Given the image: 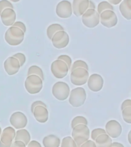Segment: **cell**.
Here are the masks:
<instances>
[{
    "label": "cell",
    "instance_id": "6da1fadb",
    "mask_svg": "<svg viewBox=\"0 0 131 147\" xmlns=\"http://www.w3.org/2000/svg\"><path fill=\"white\" fill-rule=\"evenodd\" d=\"M25 38V33L17 27L11 26L5 34V40L9 45L17 46L22 43Z\"/></svg>",
    "mask_w": 131,
    "mask_h": 147
},
{
    "label": "cell",
    "instance_id": "7a4b0ae2",
    "mask_svg": "<svg viewBox=\"0 0 131 147\" xmlns=\"http://www.w3.org/2000/svg\"><path fill=\"white\" fill-rule=\"evenodd\" d=\"M72 138L74 140L77 146L80 147L90 138V129L87 125L79 124L73 128Z\"/></svg>",
    "mask_w": 131,
    "mask_h": 147
},
{
    "label": "cell",
    "instance_id": "3957f363",
    "mask_svg": "<svg viewBox=\"0 0 131 147\" xmlns=\"http://www.w3.org/2000/svg\"><path fill=\"white\" fill-rule=\"evenodd\" d=\"M69 103L73 107H80L84 105L87 98V94L83 87H78L70 91Z\"/></svg>",
    "mask_w": 131,
    "mask_h": 147
},
{
    "label": "cell",
    "instance_id": "277c9868",
    "mask_svg": "<svg viewBox=\"0 0 131 147\" xmlns=\"http://www.w3.org/2000/svg\"><path fill=\"white\" fill-rule=\"evenodd\" d=\"M25 87L28 94H38L43 87V80L38 76H27V78L25 81Z\"/></svg>",
    "mask_w": 131,
    "mask_h": 147
},
{
    "label": "cell",
    "instance_id": "5b68a950",
    "mask_svg": "<svg viewBox=\"0 0 131 147\" xmlns=\"http://www.w3.org/2000/svg\"><path fill=\"white\" fill-rule=\"evenodd\" d=\"M52 94L58 100H65L70 94V87L67 83L58 81L53 85Z\"/></svg>",
    "mask_w": 131,
    "mask_h": 147
},
{
    "label": "cell",
    "instance_id": "8992f818",
    "mask_svg": "<svg viewBox=\"0 0 131 147\" xmlns=\"http://www.w3.org/2000/svg\"><path fill=\"white\" fill-rule=\"evenodd\" d=\"M81 16L83 24L87 28H93L100 23V15L95 9H88Z\"/></svg>",
    "mask_w": 131,
    "mask_h": 147
},
{
    "label": "cell",
    "instance_id": "52a82bcc",
    "mask_svg": "<svg viewBox=\"0 0 131 147\" xmlns=\"http://www.w3.org/2000/svg\"><path fill=\"white\" fill-rule=\"evenodd\" d=\"M89 78V71L84 68H77L71 71V82L75 86L85 84Z\"/></svg>",
    "mask_w": 131,
    "mask_h": 147
},
{
    "label": "cell",
    "instance_id": "ba28073f",
    "mask_svg": "<svg viewBox=\"0 0 131 147\" xmlns=\"http://www.w3.org/2000/svg\"><path fill=\"white\" fill-rule=\"evenodd\" d=\"M51 71L55 78L57 79H62L68 75L69 69L63 61L57 59L51 63Z\"/></svg>",
    "mask_w": 131,
    "mask_h": 147
},
{
    "label": "cell",
    "instance_id": "9c48e42d",
    "mask_svg": "<svg viewBox=\"0 0 131 147\" xmlns=\"http://www.w3.org/2000/svg\"><path fill=\"white\" fill-rule=\"evenodd\" d=\"M117 16L112 10H106L100 14V22L106 28H113L117 25Z\"/></svg>",
    "mask_w": 131,
    "mask_h": 147
},
{
    "label": "cell",
    "instance_id": "30bf717a",
    "mask_svg": "<svg viewBox=\"0 0 131 147\" xmlns=\"http://www.w3.org/2000/svg\"><path fill=\"white\" fill-rule=\"evenodd\" d=\"M51 40L55 48L62 49L68 46L70 41V37L65 31H59L53 35Z\"/></svg>",
    "mask_w": 131,
    "mask_h": 147
},
{
    "label": "cell",
    "instance_id": "8fae6325",
    "mask_svg": "<svg viewBox=\"0 0 131 147\" xmlns=\"http://www.w3.org/2000/svg\"><path fill=\"white\" fill-rule=\"evenodd\" d=\"M16 136V130L12 126H7L0 136V147H11Z\"/></svg>",
    "mask_w": 131,
    "mask_h": 147
},
{
    "label": "cell",
    "instance_id": "7c38bea8",
    "mask_svg": "<svg viewBox=\"0 0 131 147\" xmlns=\"http://www.w3.org/2000/svg\"><path fill=\"white\" fill-rule=\"evenodd\" d=\"M73 13L72 5L68 0H62L56 6V14L61 18H70Z\"/></svg>",
    "mask_w": 131,
    "mask_h": 147
},
{
    "label": "cell",
    "instance_id": "4fadbf2b",
    "mask_svg": "<svg viewBox=\"0 0 131 147\" xmlns=\"http://www.w3.org/2000/svg\"><path fill=\"white\" fill-rule=\"evenodd\" d=\"M10 123L14 129H24L28 124L27 117L22 112H15L9 119Z\"/></svg>",
    "mask_w": 131,
    "mask_h": 147
},
{
    "label": "cell",
    "instance_id": "5bb4252c",
    "mask_svg": "<svg viewBox=\"0 0 131 147\" xmlns=\"http://www.w3.org/2000/svg\"><path fill=\"white\" fill-rule=\"evenodd\" d=\"M105 131L110 138H117L121 135L122 126L119 122L112 119L106 123Z\"/></svg>",
    "mask_w": 131,
    "mask_h": 147
},
{
    "label": "cell",
    "instance_id": "9a60e30c",
    "mask_svg": "<svg viewBox=\"0 0 131 147\" xmlns=\"http://www.w3.org/2000/svg\"><path fill=\"white\" fill-rule=\"evenodd\" d=\"M87 86L91 91L99 92L103 86V79L98 74H93L87 79Z\"/></svg>",
    "mask_w": 131,
    "mask_h": 147
},
{
    "label": "cell",
    "instance_id": "2e32d148",
    "mask_svg": "<svg viewBox=\"0 0 131 147\" xmlns=\"http://www.w3.org/2000/svg\"><path fill=\"white\" fill-rule=\"evenodd\" d=\"M20 67V64L18 60L12 56L8 57L4 62L5 71L10 76L15 75L16 74L18 73Z\"/></svg>",
    "mask_w": 131,
    "mask_h": 147
},
{
    "label": "cell",
    "instance_id": "e0dca14e",
    "mask_svg": "<svg viewBox=\"0 0 131 147\" xmlns=\"http://www.w3.org/2000/svg\"><path fill=\"white\" fill-rule=\"evenodd\" d=\"M71 5L73 13L79 17L89 9V0H73Z\"/></svg>",
    "mask_w": 131,
    "mask_h": 147
},
{
    "label": "cell",
    "instance_id": "ac0fdd59",
    "mask_svg": "<svg viewBox=\"0 0 131 147\" xmlns=\"http://www.w3.org/2000/svg\"><path fill=\"white\" fill-rule=\"evenodd\" d=\"M2 24L5 26H12L16 19V13L13 9H5L0 15Z\"/></svg>",
    "mask_w": 131,
    "mask_h": 147
},
{
    "label": "cell",
    "instance_id": "d6986e66",
    "mask_svg": "<svg viewBox=\"0 0 131 147\" xmlns=\"http://www.w3.org/2000/svg\"><path fill=\"white\" fill-rule=\"evenodd\" d=\"M37 121L41 123H45L48 119V111L47 107L43 106H37L32 112Z\"/></svg>",
    "mask_w": 131,
    "mask_h": 147
},
{
    "label": "cell",
    "instance_id": "ffe728a7",
    "mask_svg": "<svg viewBox=\"0 0 131 147\" xmlns=\"http://www.w3.org/2000/svg\"><path fill=\"white\" fill-rule=\"evenodd\" d=\"M120 11L126 20L131 19V0H122L119 6Z\"/></svg>",
    "mask_w": 131,
    "mask_h": 147
},
{
    "label": "cell",
    "instance_id": "44dd1931",
    "mask_svg": "<svg viewBox=\"0 0 131 147\" xmlns=\"http://www.w3.org/2000/svg\"><path fill=\"white\" fill-rule=\"evenodd\" d=\"M15 141H21L24 142L26 146L31 141V136L29 132L25 129H20L16 131V136L14 138Z\"/></svg>",
    "mask_w": 131,
    "mask_h": 147
},
{
    "label": "cell",
    "instance_id": "7402d4cb",
    "mask_svg": "<svg viewBox=\"0 0 131 147\" xmlns=\"http://www.w3.org/2000/svg\"><path fill=\"white\" fill-rule=\"evenodd\" d=\"M97 147H111L112 138H110L107 133L98 136L94 140Z\"/></svg>",
    "mask_w": 131,
    "mask_h": 147
},
{
    "label": "cell",
    "instance_id": "603a6c76",
    "mask_svg": "<svg viewBox=\"0 0 131 147\" xmlns=\"http://www.w3.org/2000/svg\"><path fill=\"white\" fill-rule=\"evenodd\" d=\"M45 147H59L61 145V140L55 135L46 136L42 140Z\"/></svg>",
    "mask_w": 131,
    "mask_h": 147
},
{
    "label": "cell",
    "instance_id": "cb8c5ba5",
    "mask_svg": "<svg viewBox=\"0 0 131 147\" xmlns=\"http://www.w3.org/2000/svg\"><path fill=\"white\" fill-rule=\"evenodd\" d=\"M59 31H64V27L61 25L60 24H51L47 28V35H48V38L49 39H51V38L53 37V35L56 33V32H59Z\"/></svg>",
    "mask_w": 131,
    "mask_h": 147
},
{
    "label": "cell",
    "instance_id": "d4e9b609",
    "mask_svg": "<svg viewBox=\"0 0 131 147\" xmlns=\"http://www.w3.org/2000/svg\"><path fill=\"white\" fill-rule=\"evenodd\" d=\"M27 75L38 76L41 80H45V75H44L43 71L41 70V67H39L38 66H36V65H32V66L30 67L28 71Z\"/></svg>",
    "mask_w": 131,
    "mask_h": 147
},
{
    "label": "cell",
    "instance_id": "484cf974",
    "mask_svg": "<svg viewBox=\"0 0 131 147\" xmlns=\"http://www.w3.org/2000/svg\"><path fill=\"white\" fill-rule=\"evenodd\" d=\"M106 10H112V11H113L114 8H113L112 5L110 4L108 2H106V1L100 2L98 5H97V12L99 13V15L101 12H103V11H106Z\"/></svg>",
    "mask_w": 131,
    "mask_h": 147
},
{
    "label": "cell",
    "instance_id": "4316f807",
    "mask_svg": "<svg viewBox=\"0 0 131 147\" xmlns=\"http://www.w3.org/2000/svg\"><path fill=\"white\" fill-rule=\"evenodd\" d=\"M77 68H84L87 71H89V67H88V65L84 61H82V60H78L74 61V63L73 64V65H71V67L70 69V71H73L74 69Z\"/></svg>",
    "mask_w": 131,
    "mask_h": 147
},
{
    "label": "cell",
    "instance_id": "83f0119b",
    "mask_svg": "<svg viewBox=\"0 0 131 147\" xmlns=\"http://www.w3.org/2000/svg\"><path fill=\"white\" fill-rule=\"evenodd\" d=\"M61 147H78L74 140L71 136H66L61 140Z\"/></svg>",
    "mask_w": 131,
    "mask_h": 147
},
{
    "label": "cell",
    "instance_id": "f1b7e54d",
    "mask_svg": "<svg viewBox=\"0 0 131 147\" xmlns=\"http://www.w3.org/2000/svg\"><path fill=\"white\" fill-rule=\"evenodd\" d=\"M79 124H84V125H87L88 124V122H87V119L85 118L84 117H82V116H78V117H74L72 121H71V128L73 129L74 127L77 125H79Z\"/></svg>",
    "mask_w": 131,
    "mask_h": 147
},
{
    "label": "cell",
    "instance_id": "f546056e",
    "mask_svg": "<svg viewBox=\"0 0 131 147\" xmlns=\"http://www.w3.org/2000/svg\"><path fill=\"white\" fill-rule=\"evenodd\" d=\"M122 116L123 119L126 123L130 124L131 123V107H127L122 110Z\"/></svg>",
    "mask_w": 131,
    "mask_h": 147
},
{
    "label": "cell",
    "instance_id": "4dcf8cb0",
    "mask_svg": "<svg viewBox=\"0 0 131 147\" xmlns=\"http://www.w3.org/2000/svg\"><path fill=\"white\" fill-rule=\"evenodd\" d=\"M5 9H13V5L9 2V0H1L0 1V15L2 12L3 10Z\"/></svg>",
    "mask_w": 131,
    "mask_h": 147
},
{
    "label": "cell",
    "instance_id": "1f68e13d",
    "mask_svg": "<svg viewBox=\"0 0 131 147\" xmlns=\"http://www.w3.org/2000/svg\"><path fill=\"white\" fill-rule=\"evenodd\" d=\"M103 133H106L105 129H103L101 128H97L94 129V130H92L91 134H90V136L91 137L92 140L94 141L98 136L101 135V134H103Z\"/></svg>",
    "mask_w": 131,
    "mask_h": 147
},
{
    "label": "cell",
    "instance_id": "d6a6232c",
    "mask_svg": "<svg viewBox=\"0 0 131 147\" xmlns=\"http://www.w3.org/2000/svg\"><path fill=\"white\" fill-rule=\"evenodd\" d=\"M57 59L61 60V61H63L67 64V66H68L69 70L71 69V64H72V60H71V58L69 57L68 55H60L59 57H57Z\"/></svg>",
    "mask_w": 131,
    "mask_h": 147
},
{
    "label": "cell",
    "instance_id": "836d02e7",
    "mask_svg": "<svg viewBox=\"0 0 131 147\" xmlns=\"http://www.w3.org/2000/svg\"><path fill=\"white\" fill-rule=\"evenodd\" d=\"M13 57L16 58L18 60V62H19V64H20V67L23 66L25 64V61H26V57H25V55L22 53H16L12 56Z\"/></svg>",
    "mask_w": 131,
    "mask_h": 147
},
{
    "label": "cell",
    "instance_id": "e575fe53",
    "mask_svg": "<svg viewBox=\"0 0 131 147\" xmlns=\"http://www.w3.org/2000/svg\"><path fill=\"white\" fill-rule=\"evenodd\" d=\"M12 26L20 28L24 33L26 32V26H25V24L23 22H15L13 25H12Z\"/></svg>",
    "mask_w": 131,
    "mask_h": 147
},
{
    "label": "cell",
    "instance_id": "d590c367",
    "mask_svg": "<svg viewBox=\"0 0 131 147\" xmlns=\"http://www.w3.org/2000/svg\"><path fill=\"white\" fill-rule=\"evenodd\" d=\"M80 147H97L95 142L93 140H87L86 142H84Z\"/></svg>",
    "mask_w": 131,
    "mask_h": 147
},
{
    "label": "cell",
    "instance_id": "8d00e7d4",
    "mask_svg": "<svg viewBox=\"0 0 131 147\" xmlns=\"http://www.w3.org/2000/svg\"><path fill=\"white\" fill-rule=\"evenodd\" d=\"M37 106H43V107H47V105H46L45 103H44V102H42V101H34V102H33L32 104V107H31V110H32V113L33 112V110H34V107H37Z\"/></svg>",
    "mask_w": 131,
    "mask_h": 147
},
{
    "label": "cell",
    "instance_id": "74e56055",
    "mask_svg": "<svg viewBox=\"0 0 131 147\" xmlns=\"http://www.w3.org/2000/svg\"><path fill=\"white\" fill-rule=\"evenodd\" d=\"M11 147H26V145L21 141H13Z\"/></svg>",
    "mask_w": 131,
    "mask_h": 147
},
{
    "label": "cell",
    "instance_id": "f35d334b",
    "mask_svg": "<svg viewBox=\"0 0 131 147\" xmlns=\"http://www.w3.org/2000/svg\"><path fill=\"white\" fill-rule=\"evenodd\" d=\"M27 147H41V146L36 140H32V141H30L28 142V144L27 145Z\"/></svg>",
    "mask_w": 131,
    "mask_h": 147
},
{
    "label": "cell",
    "instance_id": "ab89813d",
    "mask_svg": "<svg viewBox=\"0 0 131 147\" xmlns=\"http://www.w3.org/2000/svg\"><path fill=\"white\" fill-rule=\"evenodd\" d=\"M127 107H131V100L130 99H127V100H125L121 104V110H124V108Z\"/></svg>",
    "mask_w": 131,
    "mask_h": 147
},
{
    "label": "cell",
    "instance_id": "60d3db41",
    "mask_svg": "<svg viewBox=\"0 0 131 147\" xmlns=\"http://www.w3.org/2000/svg\"><path fill=\"white\" fill-rule=\"evenodd\" d=\"M107 2L113 5H117L122 2V0H107Z\"/></svg>",
    "mask_w": 131,
    "mask_h": 147
},
{
    "label": "cell",
    "instance_id": "b9f144b4",
    "mask_svg": "<svg viewBox=\"0 0 131 147\" xmlns=\"http://www.w3.org/2000/svg\"><path fill=\"white\" fill-rule=\"evenodd\" d=\"M111 147H124V146L121 143H120V142H112V144H111Z\"/></svg>",
    "mask_w": 131,
    "mask_h": 147
},
{
    "label": "cell",
    "instance_id": "7bdbcfd3",
    "mask_svg": "<svg viewBox=\"0 0 131 147\" xmlns=\"http://www.w3.org/2000/svg\"><path fill=\"white\" fill-rule=\"evenodd\" d=\"M89 9H95L96 5L94 4V2H92L91 0H89Z\"/></svg>",
    "mask_w": 131,
    "mask_h": 147
},
{
    "label": "cell",
    "instance_id": "ee69618b",
    "mask_svg": "<svg viewBox=\"0 0 131 147\" xmlns=\"http://www.w3.org/2000/svg\"><path fill=\"white\" fill-rule=\"evenodd\" d=\"M130 135H131V131H130L128 133V141H129V143L131 144V140H130Z\"/></svg>",
    "mask_w": 131,
    "mask_h": 147
},
{
    "label": "cell",
    "instance_id": "f6af8a7d",
    "mask_svg": "<svg viewBox=\"0 0 131 147\" xmlns=\"http://www.w3.org/2000/svg\"><path fill=\"white\" fill-rule=\"evenodd\" d=\"M10 1H11V2H19L20 0H10Z\"/></svg>",
    "mask_w": 131,
    "mask_h": 147
},
{
    "label": "cell",
    "instance_id": "bcb514c9",
    "mask_svg": "<svg viewBox=\"0 0 131 147\" xmlns=\"http://www.w3.org/2000/svg\"><path fill=\"white\" fill-rule=\"evenodd\" d=\"M1 133H2V129L0 127V136H1Z\"/></svg>",
    "mask_w": 131,
    "mask_h": 147
}]
</instances>
